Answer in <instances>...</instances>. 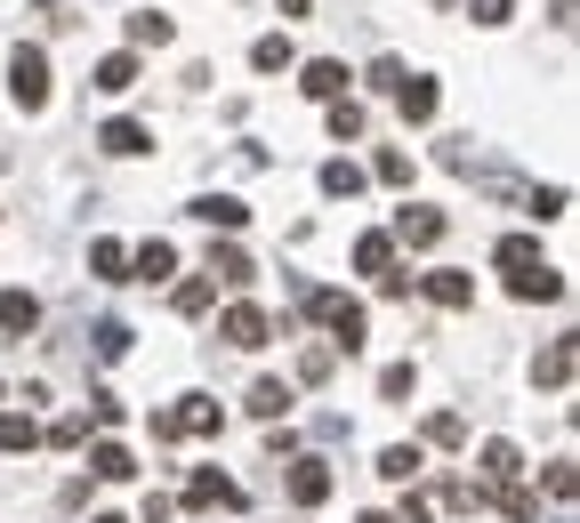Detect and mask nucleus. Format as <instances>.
Wrapping results in <instances>:
<instances>
[{
	"label": "nucleus",
	"mask_w": 580,
	"mask_h": 523,
	"mask_svg": "<svg viewBox=\"0 0 580 523\" xmlns=\"http://www.w3.org/2000/svg\"><path fill=\"white\" fill-rule=\"evenodd\" d=\"M306 314L330 330V354H363V339H371V314L347 299V290H306Z\"/></svg>",
	"instance_id": "nucleus-1"
},
{
	"label": "nucleus",
	"mask_w": 580,
	"mask_h": 523,
	"mask_svg": "<svg viewBox=\"0 0 580 523\" xmlns=\"http://www.w3.org/2000/svg\"><path fill=\"white\" fill-rule=\"evenodd\" d=\"M9 97L25 105V113H40V105H49V57L25 49V40H16V57H9Z\"/></svg>",
	"instance_id": "nucleus-2"
},
{
	"label": "nucleus",
	"mask_w": 580,
	"mask_h": 523,
	"mask_svg": "<svg viewBox=\"0 0 580 523\" xmlns=\"http://www.w3.org/2000/svg\"><path fill=\"white\" fill-rule=\"evenodd\" d=\"M218 339H226V346H242V354H251V346H266V339H275V323H266V306H251V299H242V306H226V323H218Z\"/></svg>",
	"instance_id": "nucleus-3"
},
{
	"label": "nucleus",
	"mask_w": 580,
	"mask_h": 523,
	"mask_svg": "<svg viewBox=\"0 0 580 523\" xmlns=\"http://www.w3.org/2000/svg\"><path fill=\"white\" fill-rule=\"evenodd\" d=\"M387 242L435 250V242H444V209H427V202H403V209H396V234H387Z\"/></svg>",
	"instance_id": "nucleus-4"
},
{
	"label": "nucleus",
	"mask_w": 580,
	"mask_h": 523,
	"mask_svg": "<svg viewBox=\"0 0 580 523\" xmlns=\"http://www.w3.org/2000/svg\"><path fill=\"white\" fill-rule=\"evenodd\" d=\"M185 218L218 226V234H242V226H251V202H242V194H194V209H185Z\"/></svg>",
	"instance_id": "nucleus-5"
},
{
	"label": "nucleus",
	"mask_w": 580,
	"mask_h": 523,
	"mask_svg": "<svg viewBox=\"0 0 580 523\" xmlns=\"http://www.w3.org/2000/svg\"><path fill=\"white\" fill-rule=\"evenodd\" d=\"M185 508H242V484H226L218 467H194L185 475Z\"/></svg>",
	"instance_id": "nucleus-6"
},
{
	"label": "nucleus",
	"mask_w": 580,
	"mask_h": 523,
	"mask_svg": "<svg viewBox=\"0 0 580 523\" xmlns=\"http://www.w3.org/2000/svg\"><path fill=\"white\" fill-rule=\"evenodd\" d=\"M40 330V299L33 290H0V339H33Z\"/></svg>",
	"instance_id": "nucleus-7"
},
{
	"label": "nucleus",
	"mask_w": 580,
	"mask_h": 523,
	"mask_svg": "<svg viewBox=\"0 0 580 523\" xmlns=\"http://www.w3.org/2000/svg\"><path fill=\"white\" fill-rule=\"evenodd\" d=\"M492 266H500V275L516 282V275H541V242H532V234H508V242H492Z\"/></svg>",
	"instance_id": "nucleus-8"
},
{
	"label": "nucleus",
	"mask_w": 580,
	"mask_h": 523,
	"mask_svg": "<svg viewBox=\"0 0 580 523\" xmlns=\"http://www.w3.org/2000/svg\"><path fill=\"white\" fill-rule=\"evenodd\" d=\"M475 459H484V491H500V484H516V475H524V451H516L508 435H492Z\"/></svg>",
	"instance_id": "nucleus-9"
},
{
	"label": "nucleus",
	"mask_w": 580,
	"mask_h": 523,
	"mask_svg": "<svg viewBox=\"0 0 580 523\" xmlns=\"http://www.w3.org/2000/svg\"><path fill=\"white\" fill-rule=\"evenodd\" d=\"M572 363H580V346H572V330H565V339H548V346H541L532 379H541V387H572Z\"/></svg>",
	"instance_id": "nucleus-10"
},
{
	"label": "nucleus",
	"mask_w": 580,
	"mask_h": 523,
	"mask_svg": "<svg viewBox=\"0 0 580 523\" xmlns=\"http://www.w3.org/2000/svg\"><path fill=\"white\" fill-rule=\"evenodd\" d=\"M290 499H299V508H323L330 499V459H299V467H290Z\"/></svg>",
	"instance_id": "nucleus-11"
},
{
	"label": "nucleus",
	"mask_w": 580,
	"mask_h": 523,
	"mask_svg": "<svg viewBox=\"0 0 580 523\" xmlns=\"http://www.w3.org/2000/svg\"><path fill=\"white\" fill-rule=\"evenodd\" d=\"M347 81H355V73H347L339 57H315V65H306V81H299V89H306V97H323V105H339V97H347Z\"/></svg>",
	"instance_id": "nucleus-12"
},
{
	"label": "nucleus",
	"mask_w": 580,
	"mask_h": 523,
	"mask_svg": "<svg viewBox=\"0 0 580 523\" xmlns=\"http://www.w3.org/2000/svg\"><path fill=\"white\" fill-rule=\"evenodd\" d=\"M420 290H427L435 306H451V314H460V306H475V282H468V275H451V266H435V275H420Z\"/></svg>",
	"instance_id": "nucleus-13"
},
{
	"label": "nucleus",
	"mask_w": 580,
	"mask_h": 523,
	"mask_svg": "<svg viewBox=\"0 0 580 523\" xmlns=\"http://www.w3.org/2000/svg\"><path fill=\"white\" fill-rule=\"evenodd\" d=\"M130 266H137V282H170V275H178V250H170V242H137Z\"/></svg>",
	"instance_id": "nucleus-14"
},
{
	"label": "nucleus",
	"mask_w": 580,
	"mask_h": 523,
	"mask_svg": "<svg viewBox=\"0 0 580 523\" xmlns=\"http://www.w3.org/2000/svg\"><path fill=\"white\" fill-rule=\"evenodd\" d=\"M170 427L178 435H218V403H210V394H185V403L170 411Z\"/></svg>",
	"instance_id": "nucleus-15"
},
{
	"label": "nucleus",
	"mask_w": 580,
	"mask_h": 523,
	"mask_svg": "<svg viewBox=\"0 0 580 523\" xmlns=\"http://www.w3.org/2000/svg\"><path fill=\"white\" fill-rule=\"evenodd\" d=\"M89 475H97V484H130V475H137V459L121 451V443H89Z\"/></svg>",
	"instance_id": "nucleus-16"
},
{
	"label": "nucleus",
	"mask_w": 580,
	"mask_h": 523,
	"mask_svg": "<svg viewBox=\"0 0 580 523\" xmlns=\"http://www.w3.org/2000/svg\"><path fill=\"white\" fill-rule=\"evenodd\" d=\"M97 145H106L113 161H130V154H145L154 137H145V121H106V130H97Z\"/></svg>",
	"instance_id": "nucleus-17"
},
{
	"label": "nucleus",
	"mask_w": 580,
	"mask_h": 523,
	"mask_svg": "<svg viewBox=\"0 0 580 523\" xmlns=\"http://www.w3.org/2000/svg\"><path fill=\"white\" fill-rule=\"evenodd\" d=\"M290 403H299V394H290L282 379H258V387H251V403H242V411H251V418H290Z\"/></svg>",
	"instance_id": "nucleus-18"
},
{
	"label": "nucleus",
	"mask_w": 580,
	"mask_h": 523,
	"mask_svg": "<svg viewBox=\"0 0 580 523\" xmlns=\"http://www.w3.org/2000/svg\"><path fill=\"white\" fill-rule=\"evenodd\" d=\"M355 275H396V242L387 234H355Z\"/></svg>",
	"instance_id": "nucleus-19"
},
{
	"label": "nucleus",
	"mask_w": 580,
	"mask_h": 523,
	"mask_svg": "<svg viewBox=\"0 0 580 523\" xmlns=\"http://www.w3.org/2000/svg\"><path fill=\"white\" fill-rule=\"evenodd\" d=\"M210 282H226V290H242V282H251V258H242L234 242H210Z\"/></svg>",
	"instance_id": "nucleus-20"
},
{
	"label": "nucleus",
	"mask_w": 580,
	"mask_h": 523,
	"mask_svg": "<svg viewBox=\"0 0 580 523\" xmlns=\"http://www.w3.org/2000/svg\"><path fill=\"white\" fill-rule=\"evenodd\" d=\"M396 105H403V121H435V105H444V97H435V81L411 73L403 89H396Z\"/></svg>",
	"instance_id": "nucleus-21"
},
{
	"label": "nucleus",
	"mask_w": 580,
	"mask_h": 523,
	"mask_svg": "<svg viewBox=\"0 0 580 523\" xmlns=\"http://www.w3.org/2000/svg\"><path fill=\"white\" fill-rule=\"evenodd\" d=\"M97 89H106V97H130V89H137V57H130V49L106 57V65H97Z\"/></svg>",
	"instance_id": "nucleus-22"
},
{
	"label": "nucleus",
	"mask_w": 580,
	"mask_h": 523,
	"mask_svg": "<svg viewBox=\"0 0 580 523\" xmlns=\"http://www.w3.org/2000/svg\"><path fill=\"white\" fill-rule=\"evenodd\" d=\"M420 467H427V459H420V443H387V451H379V475H387V484H411Z\"/></svg>",
	"instance_id": "nucleus-23"
},
{
	"label": "nucleus",
	"mask_w": 580,
	"mask_h": 523,
	"mask_svg": "<svg viewBox=\"0 0 580 523\" xmlns=\"http://www.w3.org/2000/svg\"><path fill=\"white\" fill-rule=\"evenodd\" d=\"M323 194L330 202H355L363 194V170H355V161H323Z\"/></svg>",
	"instance_id": "nucleus-24"
},
{
	"label": "nucleus",
	"mask_w": 580,
	"mask_h": 523,
	"mask_svg": "<svg viewBox=\"0 0 580 523\" xmlns=\"http://www.w3.org/2000/svg\"><path fill=\"white\" fill-rule=\"evenodd\" d=\"M170 33H178V25H170L161 9H137V16H130V40H137V49H161Z\"/></svg>",
	"instance_id": "nucleus-25"
},
{
	"label": "nucleus",
	"mask_w": 580,
	"mask_h": 523,
	"mask_svg": "<svg viewBox=\"0 0 580 523\" xmlns=\"http://www.w3.org/2000/svg\"><path fill=\"white\" fill-rule=\"evenodd\" d=\"M89 339H97V363H121V354H130V339H137V330H130V323H97Z\"/></svg>",
	"instance_id": "nucleus-26"
},
{
	"label": "nucleus",
	"mask_w": 580,
	"mask_h": 523,
	"mask_svg": "<svg viewBox=\"0 0 580 523\" xmlns=\"http://www.w3.org/2000/svg\"><path fill=\"white\" fill-rule=\"evenodd\" d=\"M251 65H258V73H290L299 57H290V40H282V33H266L258 49H251Z\"/></svg>",
	"instance_id": "nucleus-27"
},
{
	"label": "nucleus",
	"mask_w": 580,
	"mask_h": 523,
	"mask_svg": "<svg viewBox=\"0 0 580 523\" xmlns=\"http://www.w3.org/2000/svg\"><path fill=\"white\" fill-rule=\"evenodd\" d=\"M89 266H97V282H130V275H121V266H130L121 242H89Z\"/></svg>",
	"instance_id": "nucleus-28"
},
{
	"label": "nucleus",
	"mask_w": 580,
	"mask_h": 523,
	"mask_svg": "<svg viewBox=\"0 0 580 523\" xmlns=\"http://www.w3.org/2000/svg\"><path fill=\"white\" fill-rule=\"evenodd\" d=\"M508 290H516L524 306H532V299H565V275H548V266H541V275H516Z\"/></svg>",
	"instance_id": "nucleus-29"
},
{
	"label": "nucleus",
	"mask_w": 580,
	"mask_h": 523,
	"mask_svg": "<svg viewBox=\"0 0 580 523\" xmlns=\"http://www.w3.org/2000/svg\"><path fill=\"white\" fill-rule=\"evenodd\" d=\"M411 387H420V370H411V363H387L379 370V403H403Z\"/></svg>",
	"instance_id": "nucleus-30"
},
{
	"label": "nucleus",
	"mask_w": 580,
	"mask_h": 523,
	"mask_svg": "<svg viewBox=\"0 0 580 523\" xmlns=\"http://www.w3.org/2000/svg\"><path fill=\"white\" fill-rule=\"evenodd\" d=\"M330 137H339V145H347V137H363V105H355V97L330 105Z\"/></svg>",
	"instance_id": "nucleus-31"
},
{
	"label": "nucleus",
	"mask_w": 580,
	"mask_h": 523,
	"mask_svg": "<svg viewBox=\"0 0 580 523\" xmlns=\"http://www.w3.org/2000/svg\"><path fill=\"white\" fill-rule=\"evenodd\" d=\"M33 443H40V427H33V418H16V411L0 418V451H33Z\"/></svg>",
	"instance_id": "nucleus-32"
},
{
	"label": "nucleus",
	"mask_w": 580,
	"mask_h": 523,
	"mask_svg": "<svg viewBox=\"0 0 580 523\" xmlns=\"http://www.w3.org/2000/svg\"><path fill=\"white\" fill-rule=\"evenodd\" d=\"M427 443H444V451H451V443H468V427H460V411H435V418H427Z\"/></svg>",
	"instance_id": "nucleus-33"
},
{
	"label": "nucleus",
	"mask_w": 580,
	"mask_h": 523,
	"mask_svg": "<svg viewBox=\"0 0 580 523\" xmlns=\"http://www.w3.org/2000/svg\"><path fill=\"white\" fill-rule=\"evenodd\" d=\"M330 363H339L330 346H306V354H299V379H306V387H323V379H330Z\"/></svg>",
	"instance_id": "nucleus-34"
},
{
	"label": "nucleus",
	"mask_w": 580,
	"mask_h": 523,
	"mask_svg": "<svg viewBox=\"0 0 580 523\" xmlns=\"http://www.w3.org/2000/svg\"><path fill=\"white\" fill-rule=\"evenodd\" d=\"M500 508H508L516 523H532V515H541V499H532L524 484H500Z\"/></svg>",
	"instance_id": "nucleus-35"
},
{
	"label": "nucleus",
	"mask_w": 580,
	"mask_h": 523,
	"mask_svg": "<svg viewBox=\"0 0 580 523\" xmlns=\"http://www.w3.org/2000/svg\"><path fill=\"white\" fill-rule=\"evenodd\" d=\"M403 81H411V73H403V57H379V65H371V89H387V97H396Z\"/></svg>",
	"instance_id": "nucleus-36"
},
{
	"label": "nucleus",
	"mask_w": 580,
	"mask_h": 523,
	"mask_svg": "<svg viewBox=\"0 0 580 523\" xmlns=\"http://www.w3.org/2000/svg\"><path fill=\"white\" fill-rule=\"evenodd\" d=\"M210 290H218L210 275H202V282H178V314H202V306H210Z\"/></svg>",
	"instance_id": "nucleus-37"
},
{
	"label": "nucleus",
	"mask_w": 580,
	"mask_h": 523,
	"mask_svg": "<svg viewBox=\"0 0 580 523\" xmlns=\"http://www.w3.org/2000/svg\"><path fill=\"white\" fill-rule=\"evenodd\" d=\"M379 185H411V154H396V145H387V154H379Z\"/></svg>",
	"instance_id": "nucleus-38"
},
{
	"label": "nucleus",
	"mask_w": 580,
	"mask_h": 523,
	"mask_svg": "<svg viewBox=\"0 0 580 523\" xmlns=\"http://www.w3.org/2000/svg\"><path fill=\"white\" fill-rule=\"evenodd\" d=\"M532 218H565V185H532Z\"/></svg>",
	"instance_id": "nucleus-39"
},
{
	"label": "nucleus",
	"mask_w": 580,
	"mask_h": 523,
	"mask_svg": "<svg viewBox=\"0 0 580 523\" xmlns=\"http://www.w3.org/2000/svg\"><path fill=\"white\" fill-rule=\"evenodd\" d=\"M89 418H97V427H121V394L97 387V394H89Z\"/></svg>",
	"instance_id": "nucleus-40"
},
{
	"label": "nucleus",
	"mask_w": 580,
	"mask_h": 523,
	"mask_svg": "<svg viewBox=\"0 0 580 523\" xmlns=\"http://www.w3.org/2000/svg\"><path fill=\"white\" fill-rule=\"evenodd\" d=\"M516 16V0H475V25H508Z\"/></svg>",
	"instance_id": "nucleus-41"
},
{
	"label": "nucleus",
	"mask_w": 580,
	"mask_h": 523,
	"mask_svg": "<svg viewBox=\"0 0 580 523\" xmlns=\"http://www.w3.org/2000/svg\"><path fill=\"white\" fill-rule=\"evenodd\" d=\"M306 9H315V0H282V16H306Z\"/></svg>",
	"instance_id": "nucleus-42"
},
{
	"label": "nucleus",
	"mask_w": 580,
	"mask_h": 523,
	"mask_svg": "<svg viewBox=\"0 0 580 523\" xmlns=\"http://www.w3.org/2000/svg\"><path fill=\"white\" fill-rule=\"evenodd\" d=\"M89 523H130V515H89Z\"/></svg>",
	"instance_id": "nucleus-43"
},
{
	"label": "nucleus",
	"mask_w": 580,
	"mask_h": 523,
	"mask_svg": "<svg viewBox=\"0 0 580 523\" xmlns=\"http://www.w3.org/2000/svg\"><path fill=\"white\" fill-rule=\"evenodd\" d=\"M363 523H396V515H363Z\"/></svg>",
	"instance_id": "nucleus-44"
}]
</instances>
